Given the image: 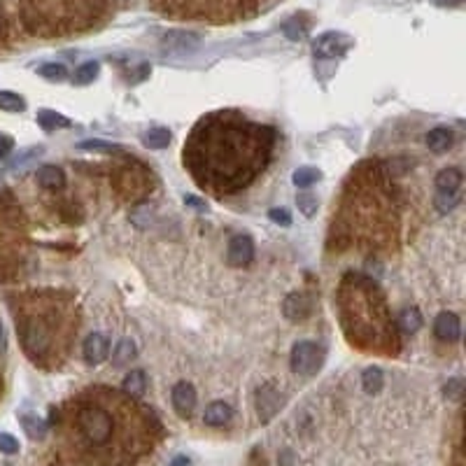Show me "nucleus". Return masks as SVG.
<instances>
[{
    "label": "nucleus",
    "instance_id": "29",
    "mask_svg": "<svg viewBox=\"0 0 466 466\" xmlns=\"http://www.w3.org/2000/svg\"><path fill=\"white\" fill-rule=\"evenodd\" d=\"M397 322H399V329L404 334H415L417 329L422 326V315H420V310H417V308H406L399 315Z\"/></svg>",
    "mask_w": 466,
    "mask_h": 466
},
{
    "label": "nucleus",
    "instance_id": "30",
    "mask_svg": "<svg viewBox=\"0 0 466 466\" xmlns=\"http://www.w3.org/2000/svg\"><path fill=\"white\" fill-rule=\"evenodd\" d=\"M319 178H322V173H319L317 168H312V166H303V168H296V173H294L292 182H294L299 189H308V187H312V184H315Z\"/></svg>",
    "mask_w": 466,
    "mask_h": 466
},
{
    "label": "nucleus",
    "instance_id": "18",
    "mask_svg": "<svg viewBox=\"0 0 466 466\" xmlns=\"http://www.w3.org/2000/svg\"><path fill=\"white\" fill-rule=\"evenodd\" d=\"M38 178V184L42 189H50V191H56V189H63L66 187V173L61 171L59 166H42L40 171L35 173Z\"/></svg>",
    "mask_w": 466,
    "mask_h": 466
},
{
    "label": "nucleus",
    "instance_id": "11",
    "mask_svg": "<svg viewBox=\"0 0 466 466\" xmlns=\"http://www.w3.org/2000/svg\"><path fill=\"white\" fill-rule=\"evenodd\" d=\"M350 47H352L350 35L329 30V33H322L312 42V54H315L317 59H341V56L348 54Z\"/></svg>",
    "mask_w": 466,
    "mask_h": 466
},
{
    "label": "nucleus",
    "instance_id": "17",
    "mask_svg": "<svg viewBox=\"0 0 466 466\" xmlns=\"http://www.w3.org/2000/svg\"><path fill=\"white\" fill-rule=\"evenodd\" d=\"M82 352H84V359L89 361V364H103L110 355V343L103 334H91L89 339L84 341Z\"/></svg>",
    "mask_w": 466,
    "mask_h": 466
},
{
    "label": "nucleus",
    "instance_id": "44",
    "mask_svg": "<svg viewBox=\"0 0 466 466\" xmlns=\"http://www.w3.org/2000/svg\"><path fill=\"white\" fill-rule=\"evenodd\" d=\"M5 352V329H3V322H0V355Z\"/></svg>",
    "mask_w": 466,
    "mask_h": 466
},
{
    "label": "nucleus",
    "instance_id": "41",
    "mask_svg": "<svg viewBox=\"0 0 466 466\" xmlns=\"http://www.w3.org/2000/svg\"><path fill=\"white\" fill-rule=\"evenodd\" d=\"M12 147H14V140H12V135H5V133H0V159H5L7 154L12 152Z\"/></svg>",
    "mask_w": 466,
    "mask_h": 466
},
{
    "label": "nucleus",
    "instance_id": "38",
    "mask_svg": "<svg viewBox=\"0 0 466 466\" xmlns=\"http://www.w3.org/2000/svg\"><path fill=\"white\" fill-rule=\"evenodd\" d=\"M305 30H308V26H305V23H303V26H299V21H296V19H292L289 23H285V33H287L289 38H292V40L303 38V35H305Z\"/></svg>",
    "mask_w": 466,
    "mask_h": 466
},
{
    "label": "nucleus",
    "instance_id": "26",
    "mask_svg": "<svg viewBox=\"0 0 466 466\" xmlns=\"http://www.w3.org/2000/svg\"><path fill=\"white\" fill-rule=\"evenodd\" d=\"M135 355H138V348H135V343L131 339H122V341L117 343L112 359H115V366H126L128 361L135 359Z\"/></svg>",
    "mask_w": 466,
    "mask_h": 466
},
{
    "label": "nucleus",
    "instance_id": "36",
    "mask_svg": "<svg viewBox=\"0 0 466 466\" xmlns=\"http://www.w3.org/2000/svg\"><path fill=\"white\" fill-rule=\"evenodd\" d=\"M0 453L5 455H17L19 453V441L7 431H0Z\"/></svg>",
    "mask_w": 466,
    "mask_h": 466
},
{
    "label": "nucleus",
    "instance_id": "25",
    "mask_svg": "<svg viewBox=\"0 0 466 466\" xmlns=\"http://www.w3.org/2000/svg\"><path fill=\"white\" fill-rule=\"evenodd\" d=\"M142 144L149 149H164L171 144V131H168V128H149V131L144 133Z\"/></svg>",
    "mask_w": 466,
    "mask_h": 466
},
{
    "label": "nucleus",
    "instance_id": "14",
    "mask_svg": "<svg viewBox=\"0 0 466 466\" xmlns=\"http://www.w3.org/2000/svg\"><path fill=\"white\" fill-rule=\"evenodd\" d=\"M171 399H173V408L178 411V415L180 417H189L191 413L196 411V401H198V397H196V390H194V385H189V382H178L173 387V392H171Z\"/></svg>",
    "mask_w": 466,
    "mask_h": 466
},
{
    "label": "nucleus",
    "instance_id": "43",
    "mask_svg": "<svg viewBox=\"0 0 466 466\" xmlns=\"http://www.w3.org/2000/svg\"><path fill=\"white\" fill-rule=\"evenodd\" d=\"M171 466H189V460L187 457H175V460L171 462Z\"/></svg>",
    "mask_w": 466,
    "mask_h": 466
},
{
    "label": "nucleus",
    "instance_id": "32",
    "mask_svg": "<svg viewBox=\"0 0 466 466\" xmlns=\"http://www.w3.org/2000/svg\"><path fill=\"white\" fill-rule=\"evenodd\" d=\"M0 110L5 112H21L26 110V103L19 93H12V91H0Z\"/></svg>",
    "mask_w": 466,
    "mask_h": 466
},
{
    "label": "nucleus",
    "instance_id": "22",
    "mask_svg": "<svg viewBox=\"0 0 466 466\" xmlns=\"http://www.w3.org/2000/svg\"><path fill=\"white\" fill-rule=\"evenodd\" d=\"M462 180H464V175L460 168H443V171L436 175V187L438 191H455V189H462Z\"/></svg>",
    "mask_w": 466,
    "mask_h": 466
},
{
    "label": "nucleus",
    "instance_id": "31",
    "mask_svg": "<svg viewBox=\"0 0 466 466\" xmlns=\"http://www.w3.org/2000/svg\"><path fill=\"white\" fill-rule=\"evenodd\" d=\"M198 45V38L191 35V33H168L166 35V47L168 50H180V52H187L191 47Z\"/></svg>",
    "mask_w": 466,
    "mask_h": 466
},
{
    "label": "nucleus",
    "instance_id": "9",
    "mask_svg": "<svg viewBox=\"0 0 466 466\" xmlns=\"http://www.w3.org/2000/svg\"><path fill=\"white\" fill-rule=\"evenodd\" d=\"M115 187L124 198L140 200V198H144L149 194V187H152L149 171L140 164L122 166L115 175Z\"/></svg>",
    "mask_w": 466,
    "mask_h": 466
},
{
    "label": "nucleus",
    "instance_id": "15",
    "mask_svg": "<svg viewBox=\"0 0 466 466\" xmlns=\"http://www.w3.org/2000/svg\"><path fill=\"white\" fill-rule=\"evenodd\" d=\"M433 334H436L438 341L445 343H455L460 341L462 336V322L455 312H441V315L433 319Z\"/></svg>",
    "mask_w": 466,
    "mask_h": 466
},
{
    "label": "nucleus",
    "instance_id": "45",
    "mask_svg": "<svg viewBox=\"0 0 466 466\" xmlns=\"http://www.w3.org/2000/svg\"><path fill=\"white\" fill-rule=\"evenodd\" d=\"M5 466H10V464H5Z\"/></svg>",
    "mask_w": 466,
    "mask_h": 466
},
{
    "label": "nucleus",
    "instance_id": "8",
    "mask_svg": "<svg viewBox=\"0 0 466 466\" xmlns=\"http://www.w3.org/2000/svg\"><path fill=\"white\" fill-rule=\"evenodd\" d=\"M21 208L10 205V198L0 200V268H17L23 247Z\"/></svg>",
    "mask_w": 466,
    "mask_h": 466
},
{
    "label": "nucleus",
    "instance_id": "39",
    "mask_svg": "<svg viewBox=\"0 0 466 466\" xmlns=\"http://www.w3.org/2000/svg\"><path fill=\"white\" fill-rule=\"evenodd\" d=\"M462 387H464L462 377H455V380H450V382L445 385V397L453 399V401H457V399L462 397Z\"/></svg>",
    "mask_w": 466,
    "mask_h": 466
},
{
    "label": "nucleus",
    "instance_id": "34",
    "mask_svg": "<svg viewBox=\"0 0 466 466\" xmlns=\"http://www.w3.org/2000/svg\"><path fill=\"white\" fill-rule=\"evenodd\" d=\"M296 205H299V210L305 217H312V215H315V210H317L319 200H317L315 194H310V191H301V194L296 196Z\"/></svg>",
    "mask_w": 466,
    "mask_h": 466
},
{
    "label": "nucleus",
    "instance_id": "7",
    "mask_svg": "<svg viewBox=\"0 0 466 466\" xmlns=\"http://www.w3.org/2000/svg\"><path fill=\"white\" fill-rule=\"evenodd\" d=\"M159 5L171 17L208 23L240 21L256 12V0H159Z\"/></svg>",
    "mask_w": 466,
    "mask_h": 466
},
{
    "label": "nucleus",
    "instance_id": "16",
    "mask_svg": "<svg viewBox=\"0 0 466 466\" xmlns=\"http://www.w3.org/2000/svg\"><path fill=\"white\" fill-rule=\"evenodd\" d=\"M283 312H285V317H287V319H292V322H301V319L310 317V312H312V303H310V299H308V296H305V294L294 292V294L285 296V301H283Z\"/></svg>",
    "mask_w": 466,
    "mask_h": 466
},
{
    "label": "nucleus",
    "instance_id": "10",
    "mask_svg": "<svg viewBox=\"0 0 466 466\" xmlns=\"http://www.w3.org/2000/svg\"><path fill=\"white\" fill-rule=\"evenodd\" d=\"M289 364H292V371L296 375H315L324 364V350L322 345L312 343V341H299L292 348V357H289Z\"/></svg>",
    "mask_w": 466,
    "mask_h": 466
},
{
    "label": "nucleus",
    "instance_id": "13",
    "mask_svg": "<svg viewBox=\"0 0 466 466\" xmlns=\"http://www.w3.org/2000/svg\"><path fill=\"white\" fill-rule=\"evenodd\" d=\"M254 259V240L250 236H233L227 247V261L231 266H247Z\"/></svg>",
    "mask_w": 466,
    "mask_h": 466
},
{
    "label": "nucleus",
    "instance_id": "33",
    "mask_svg": "<svg viewBox=\"0 0 466 466\" xmlns=\"http://www.w3.org/2000/svg\"><path fill=\"white\" fill-rule=\"evenodd\" d=\"M96 75H98V63L96 61L82 63V66L75 70V84H91Z\"/></svg>",
    "mask_w": 466,
    "mask_h": 466
},
{
    "label": "nucleus",
    "instance_id": "28",
    "mask_svg": "<svg viewBox=\"0 0 466 466\" xmlns=\"http://www.w3.org/2000/svg\"><path fill=\"white\" fill-rule=\"evenodd\" d=\"M460 200H462V191L460 189H455V191H438L436 198H433V205H436L438 212L445 215L450 210H455V208L460 205Z\"/></svg>",
    "mask_w": 466,
    "mask_h": 466
},
{
    "label": "nucleus",
    "instance_id": "24",
    "mask_svg": "<svg viewBox=\"0 0 466 466\" xmlns=\"http://www.w3.org/2000/svg\"><path fill=\"white\" fill-rule=\"evenodd\" d=\"M38 124L45 128V131H56V128H68L70 126V119L59 115L54 110H40L38 112Z\"/></svg>",
    "mask_w": 466,
    "mask_h": 466
},
{
    "label": "nucleus",
    "instance_id": "1",
    "mask_svg": "<svg viewBox=\"0 0 466 466\" xmlns=\"http://www.w3.org/2000/svg\"><path fill=\"white\" fill-rule=\"evenodd\" d=\"M275 131L243 112H210L184 142V166L200 189L215 196L243 191L268 166Z\"/></svg>",
    "mask_w": 466,
    "mask_h": 466
},
{
    "label": "nucleus",
    "instance_id": "2",
    "mask_svg": "<svg viewBox=\"0 0 466 466\" xmlns=\"http://www.w3.org/2000/svg\"><path fill=\"white\" fill-rule=\"evenodd\" d=\"M154 413L110 387H89L61 411V431L93 462H128L152 445Z\"/></svg>",
    "mask_w": 466,
    "mask_h": 466
},
{
    "label": "nucleus",
    "instance_id": "37",
    "mask_svg": "<svg viewBox=\"0 0 466 466\" xmlns=\"http://www.w3.org/2000/svg\"><path fill=\"white\" fill-rule=\"evenodd\" d=\"M268 217H271V222L280 224V227H289V224H292V215H289L287 208H273Z\"/></svg>",
    "mask_w": 466,
    "mask_h": 466
},
{
    "label": "nucleus",
    "instance_id": "27",
    "mask_svg": "<svg viewBox=\"0 0 466 466\" xmlns=\"http://www.w3.org/2000/svg\"><path fill=\"white\" fill-rule=\"evenodd\" d=\"M21 427H23V431H26L33 441L45 438V433H47V424L40 420L38 415H33V413L21 415Z\"/></svg>",
    "mask_w": 466,
    "mask_h": 466
},
{
    "label": "nucleus",
    "instance_id": "40",
    "mask_svg": "<svg viewBox=\"0 0 466 466\" xmlns=\"http://www.w3.org/2000/svg\"><path fill=\"white\" fill-rule=\"evenodd\" d=\"M82 149H93V152H115L117 147L115 144H108V142H101V140H84L79 144Z\"/></svg>",
    "mask_w": 466,
    "mask_h": 466
},
{
    "label": "nucleus",
    "instance_id": "23",
    "mask_svg": "<svg viewBox=\"0 0 466 466\" xmlns=\"http://www.w3.org/2000/svg\"><path fill=\"white\" fill-rule=\"evenodd\" d=\"M124 394L133 397V399H140L147 390V377H144L142 371H131L124 377V385H122Z\"/></svg>",
    "mask_w": 466,
    "mask_h": 466
},
{
    "label": "nucleus",
    "instance_id": "42",
    "mask_svg": "<svg viewBox=\"0 0 466 466\" xmlns=\"http://www.w3.org/2000/svg\"><path fill=\"white\" fill-rule=\"evenodd\" d=\"M464 0H438L441 7H460Z\"/></svg>",
    "mask_w": 466,
    "mask_h": 466
},
{
    "label": "nucleus",
    "instance_id": "21",
    "mask_svg": "<svg viewBox=\"0 0 466 466\" xmlns=\"http://www.w3.org/2000/svg\"><path fill=\"white\" fill-rule=\"evenodd\" d=\"M382 385H385V373L377 366H368L366 371L361 373V387H364L366 394H371V397L380 394Z\"/></svg>",
    "mask_w": 466,
    "mask_h": 466
},
{
    "label": "nucleus",
    "instance_id": "5",
    "mask_svg": "<svg viewBox=\"0 0 466 466\" xmlns=\"http://www.w3.org/2000/svg\"><path fill=\"white\" fill-rule=\"evenodd\" d=\"M390 187L385 184L382 171L371 166L364 175L352 178L341 208V231L348 238H357L359 243L373 250L385 240V236L397 227L394 205H392Z\"/></svg>",
    "mask_w": 466,
    "mask_h": 466
},
{
    "label": "nucleus",
    "instance_id": "3",
    "mask_svg": "<svg viewBox=\"0 0 466 466\" xmlns=\"http://www.w3.org/2000/svg\"><path fill=\"white\" fill-rule=\"evenodd\" d=\"M14 317L23 352L33 364L56 368L66 361L79 329L77 301L70 294L56 289L30 292L21 296Z\"/></svg>",
    "mask_w": 466,
    "mask_h": 466
},
{
    "label": "nucleus",
    "instance_id": "35",
    "mask_svg": "<svg viewBox=\"0 0 466 466\" xmlns=\"http://www.w3.org/2000/svg\"><path fill=\"white\" fill-rule=\"evenodd\" d=\"M38 72L45 79H52V82H59V79H63V77L68 75L66 66H61V63H45V66H40Z\"/></svg>",
    "mask_w": 466,
    "mask_h": 466
},
{
    "label": "nucleus",
    "instance_id": "4",
    "mask_svg": "<svg viewBox=\"0 0 466 466\" xmlns=\"http://www.w3.org/2000/svg\"><path fill=\"white\" fill-rule=\"evenodd\" d=\"M339 315L345 336L359 350L392 352L399 350L397 326L392 322L387 301L371 278L348 273L339 287Z\"/></svg>",
    "mask_w": 466,
    "mask_h": 466
},
{
    "label": "nucleus",
    "instance_id": "19",
    "mask_svg": "<svg viewBox=\"0 0 466 466\" xmlns=\"http://www.w3.org/2000/svg\"><path fill=\"white\" fill-rule=\"evenodd\" d=\"M233 417V408L229 404H224V401H215L205 408L203 413V422L208 427H224V424H229Z\"/></svg>",
    "mask_w": 466,
    "mask_h": 466
},
{
    "label": "nucleus",
    "instance_id": "12",
    "mask_svg": "<svg viewBox=\"0 0 466 466\" xmlns=\"http://www.w3.org/2000/svg\"><path fill=\"white\" fill-rule=\"evenodd\" d=\"M280 408H283V394H280L271 382L261 385V387L256 390V413H259L261 422H268Z\"/></svg>",
    "mask_w": 466,
    "mask_h": 466
},
{
    "label": "nucleus",
    "instance_id": "6",
    "mask_svg": "<svg viewBox=\"0 0 466 466\" xmlns=\"http://www.w3.org/2000/svg\"><path fill=\"white\" fill-rule=\"evenodd\" d=\"M19 12L30 35L68 38L98 26L108 0H21Z\"/></svg>",
    "mask_w": 466,
    "mask_h": 466
},
{
    "label": "nucleus",
    "instance_id": "20",
    "mask_svg": "<svg viewBox=\"0 0 466 466\" xmlns=\"http://www.w3.org/2000/svg\"><path fill=\"white\" fill-rule=\"evenodd\" d=\"M453 142H455V135L445 126L431 128V131L427 133V147L431 152H448L450 147H453Z\"/></svg>",
    "mask_w": 466,
    "mask_h": 466
}]
</instances>
